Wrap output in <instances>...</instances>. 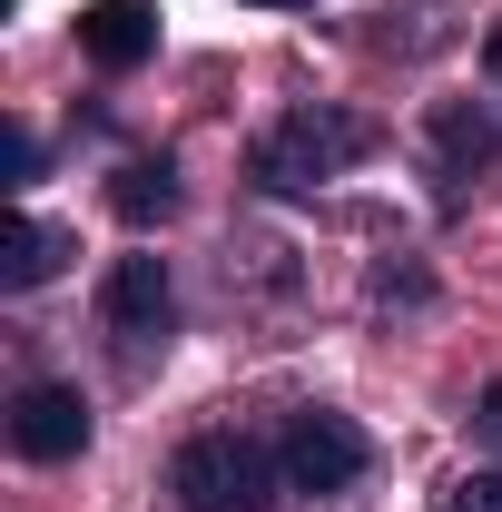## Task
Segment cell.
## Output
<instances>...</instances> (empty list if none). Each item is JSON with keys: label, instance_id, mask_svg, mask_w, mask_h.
Returning <instances> with one entry per match:
<instances>
[{"label": "cell", "instance_id": "cell-10", "mask_svg": "<svg viewBox=\"0 0 502 512\" xmlns=\"http://www.w3.org/2000/svg\"><path fill=\"white\" fill-rule=\"evenodd\" d=\"M443 512H502V473H463V483H453V503Z\"/></svg>", "mask_w": 502, "mask_h": 512}, {"label": "cell", "instance_id": "cell-3", "mask_svg": "<svg viewBox=\"0 0 502 512\" xmlns=\"http://www.w3.org/2000/svg\"><path fill=\"white\" fill-rule=\"evenodd\" d=\"M99 325L119 335V355H168V335H178L168 256H119V266H109V286H99Z\"/></svg>", "mask_w": 502, "mask_h": 512}, {"label": "cell", "instance_id": "cell-7", "mask_svg": "<svg viewBox=\"0 0 502 512\" xmlns=\"http://www.w3.org/2000/svg\"><path fill=\"white\" fill-rule=\"evenodd\" d=\"M493 148H502V128L483 119L473 99H443V109H434V168H443V188L483 178V168H493Z\"/></svg>", "mask_w": 502, "mask_h": 512}, {"label": "cell", "instance_id": "cell-9", "mask_svg": "<svg viewBox=\"0 0 502 512\" xmlns=\"http://www.w3.org/2000/svg\"><path fill=\"white\" fill-rule=\"evenodd\" d=\"M109 207H119V227H138V237L168 227L178 217V168L168 158H128L119 178H109Z\"/></svg>", "mask_w": 502, "mask_h": 512}, {"label": "cell", "instance_id": "cell-4", "mask_svg": "<svg viewBox=\"0 0 502 512\" xmlns=\"http://www.w3.org/2000/svg\"><path fill=\"white\" fill-rule=\"evenodd\" d=\"M276 463H286V483H296V493H345V483L375 463V444H365V424H355V414H325V404H315V414L286 424Z\"/></svg>", "mask_w": 502, "mask_h": 512}, {"label": "cell", "instance_id": "cell-8", "mask_svg": "<svg viewBox=\"0 0 502 512\" xmlns=\"http://www.w3.org/2000/svg\"><path fill=\"white\" fill-rule=\"evenodd\" d=\"M69 256V227H50V217H10V237H0V286L10 296H30V286H50Z\"/></svg>", "mask_w": 502, "mask_h": 512}, {"label": "cell", "instance_id": "cell-5", "mask_svg": "<svg viewBox=\"0 0 502 512\" xmlns=\"http://www.w3.org/2000/svg\"><path fill=\"white\" fill-rule=\"evenodd\" d=\"M10 444L30 453V463H69V453L89 444V394H79V384H20Z\"/></svg>", "mask_w": 502, "mask_h": 512}, {"label": "cell", "instance_id": "cell-2", "mask_svg": "<svg viewBox=\"0 0 502 512\" xmlns=\"http://www.w3.org/2000/svg\"><path fill=\"white\" fill-rule=\"evenodd\" d=\"M276 453L256 444V434H197V444H178V463H168V493L188 512H266L276 503Z\"/></svg>", "mask_w": 502, "mask_h": 512}, {"label": "cell", "instance_id": "cell-11", "mask_svg": "<svg viewBox=\"0 0 502 512\" xmlns=\"http://www.w3.org/2000/svg\"><path fill=\"white\" fill-rule=\"evenodd\" d=\"M473 424H483V444H502V384H483V404H473Z\"/></svg>", "mask_w": 502, "mask_h": 512}, {"label": "cell", "instance_id": "cell-1", "mask_svg": "<svg viewBox=\"0 0 502 512\" xmlns=\"http://www.w3.org/2000/svg\"><path fill=\"white\" fill-rule=\"evenodd\" d=\"M365 158H375V119H355V109H286L247 148V178L276 188V197H315L325 178H345Z\"/></svg>", "mask_w": 502, "mask_h": 512}, {"label": "cell", "instance_id": "cell-12", "mask_svg": "<svg viewBox=\"0 0 502 512\" xmlns=\"http://www.w3.org/2000/svg\"><path fill=\"white\" fill-rule=\"evenodd\" d=\"M483 69H493V89H502V30H493V50H483Z\"/></svg>", "mask_w": 502, "mask_h": 512}, {"label": "cell", "instance_id": "cell-13", "mask_svg": "<svg viewBox=\"0 0 502 512\" xmlns=\"http://www.w3.org/2000/svg\"><path fill=\"white\" fill-rule=\"evenodd\" d=\"M256 10H315V0H256Z\"/></svg>", "mask_w": 502, "mask_h": 512}, {"label": "cell", "instance_id": "cell-6", "mask_svg": "<svg viewBox=\"0 0 502 512\" xmlns=\"http://www.w3.org/2000/svg\"><path fill=\"white\" fill-rule=\"evenodd\" d=\"M79 50L99 69H138L158 50V10H148V0H89V10H79Z\"/></svg>", "mask_w": 502, "mask_h": 512}]
</instances>
